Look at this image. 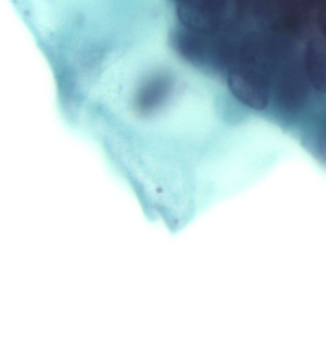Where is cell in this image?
I'll use <instances>...</instances> for the list:
<instances>
[{
	"instance_id": "cell-1",
	"label": "cell",
	"mask_w": 326,
	"mask_h": 362,
	"mask_svg": "<svg viewBox=\"0 0 326 362\" xmlns=\"http://www.w3.org/2000/svg\"><path fill=\"white\" fill-rule=\"evenodd\" d=\"M228 86L236 99L255 110H263L269 97L265 84L252 71H233L228 76Z\"/></svg>"
},
{
	"instance_id": "cell-2",
	"label": "cell",
	"mask_w": 326,
	"mask_h": 362,
	"mask_svg": "<svg viewBox=\"0 0 326 362\" xmlns=\"http://www.w3.org/2000/svg\"><path fill=\"white\" fill-rule=\"evenodd\" d=\"M307 76L312 86L320 92H326V46L312 40L305 52Z\"/></svg>"
},
{
	"instance_id": "cell-3",
	"label": "cell",
	"mask_w": 326,
	"mask_h": 362,
	"mask_svg": "<svg viewBox=\"0 0 326 362\" xmlns=\"http://www.w3.org/2000/svg\"><path fill=\"white\" fill-rule=\"evenodd\" d=\"M176 4H181V2L187 1V0H173Z\"/></svg>"
}]
</instances>
